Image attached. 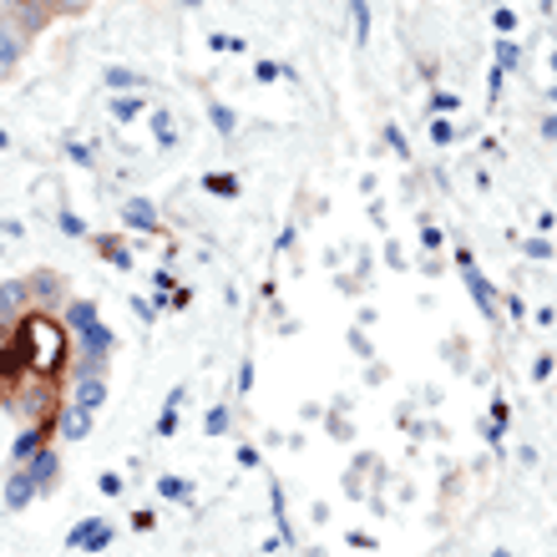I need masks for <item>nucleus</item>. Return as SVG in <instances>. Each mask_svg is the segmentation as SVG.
<instances>
[{"label": "nucleus", "mask_w": 557, "mask_h": 557, "mask_svg": "<svg viewBox=\"0 0 557 557\" xmlns=\"http://www.w3.org/2000/svg\"><path fill=\"white\" fill-rule=\"evenodd\" d=\"M553 375V355H537V366H532V381H547Z\"/></svg>", "instance_id": "7c9ffc66"}, {"label": "nucleus", "mask_w": 557, "mask_h": 557, "mask_svg": "<svg viewBox=\"0 0 557 557\" xmlns=\"http://www.w3.org/2000/svg\"><path fill=\"white\" fill-rule=\"evenodd\" d=\"M385 143L396 147L400 158H411V147H406V137H400V127H385Z\"/></svg>", "instance_id": "c85d7f7f"}, {"label": "nucleus", "mask_w": 557, "mask_h": 557, "mask_svg": "<svg viewBox=\"0 0 557 557\" xmlns=\"http://www.w3.org/2000/svg\"><path fill=\"white\" fill-rule=\"evenodd\" d=\"M177 5H183V11H198V5H203V0H177Z\"/></svg>", "instance_id": "58836bf2"}, {"label": "nucleus", "mask_w": 557, "mask_h": 557, "mask_svg": "<svg viewBox=\"0 0 557 557\" xmlns=\"http://www.w3.org/2000/svg\"><path fill=\"white\" fill-rule=\"evenodd\" d=\"M249 385H253V366L244 360V366H238V391H249Z\"/></svg>", "instance_id": "c9c22d12"}, {"label": "nucleus", "mask_w": 557, "mask_h": 557, "mask_svg": "<svg viewBox=\"0 0 557 557\" xmlns=\"http://www.w3.org/2000/svg\"><path fill=\"white\" fill-rule=\"evenodd\" d=\"M117 219H122V228H137V234H162L158 203H152V198H143V193L122 198V203H117Z\"/></svg>", "instance_id": "39448f33"}, {"label": "nucleus", "mask_w": 557, "mask_h": 557, "mask_svg": "<svg viewBox=\"0 0 557 557\" xmlns=\"http://www.w3.org/2000/svg\"><path fill=\"white\" fill-rule=\"evenodd\" d=\"M431 137H436V143L446 147V143H451V137H456V127H451V122H441V117H436V122H431Z\"/></svg>", "instance_id": "bb28decb"}, {"label": "nucleus", "mask_w": 557, "mask_h": 557, "mask_svg": "<svg viewBox=\"0 0 557 557\" xmlns=\"http://www.w3.org/2000/svg\"><path fill=\"white\" fill-rule=\"evenodd\" d=\"M456 264H461V274H467V289L471 299H476V309H482L492 324H502V309H497V294H492V284H486V274L476 264H471V253L467 249H456Z\"/></svg>", "instance_id": "423d86ee"}, {"label": "nucleus", "mask_w": 557, "mask_h": 557, "mask_svg": "<svg viewBox=\"0 0 557 557\" xmlns=\"http://www.w3.org/2000/svg\"><path fill=\"white\" fill-rule=\"evenodd\" d=\"M91 421H97L91 411H82V406H72V400H61V411H57V421H51V431H57V441H87L91 436Z\"/></svg>", "instance_id": "6e6552de"}, {"label": "nucleus", "mask_w": 557, "mask_h": 557, "mask_svg": "<svg viewBox=\"0 0 557 557\" xmlns=\"http://www.w3.org/2000/svg\"><path fill=\"white\" fill-rule=\"evenodd\" d=\"M143 107H147V91H122V97H112V122H137L143 117Z\"/></svg>", "instance_id": "dca6fc26"}, {"label": "nucleus", "mask_w": 557, "mask_h": 557, "mask_svg": "<svg viewBox=\"0 0 557 557\" xmlns=\"http://www.w3.org/2000/svg\"><path fill=\"white\" fill-rule=\"evenodd\" d=\"M26 51H30V36H21L11 21H0V82H5L21 61H26Z\"/></svg>", "instance_id": "9d476101"}, {"label": "nucleus", "mask_w": 557, "mask_h": 557, "mask_svg": "<svg viewBox=\"0 0 557 557\" xmlns=\"http://www.w3.org/2000/svg\"><path fill=\"white\" fill-rule=\"evenodd\" d=\"M66 158L82 162V168H91V147L87 143H66Z\"/></svg>", "instance_id": "b1692460"}, {"label": "nucleus", "mask_w": 557, "mask_h": 557, "mask_svg": "<svg viewBox=\"0 0 557 557\" xmlns=\"http://www.w3.org/2000/svg\"><path fill=\"white\" fill-rule=\"evenodd\" d=\"M350 15H355V36L366 41V36H370V11H366V0H350Z\"/></svg>", "instance_id": "5701e85b"}, {"label": "nucleus", "mask_w": 557, "mask_h": 557, "mask_svg": "<svg viewBox=\"0 0 557 557\" xmlns=\"http://www.w3.org/2000/svg\"><path fill=\"white\" fill-rule=\"evenodd\" d=\"M203 193H219V198H238V177H234V173H203Z\"/></svg>", "instance_id": "a211bd4d"}, {"label": "nucleus", "mask_w": 557, "mask_h": 557, "mask_svg": "<svg viewBox=\"0 0 557 557\" xmlns=\"http://www.w3.org/2000/svg\"><path fill=\"white\" fill-rule=\"evenodd\" d=\"M112 537H117V528H112L107 517H87L82 528L66 532V547H72V553H102Z\"/></svg>", "instance_id": "0eeeda50"}, {"label": "nucleus", "mask_w": 557, "mask_h": 557, "mask_svg": "<svg viewBox=\"0 0 557 557\" xmlns=\"http://www.w3.org/2000/svg\"><path fill=\"white\" fill-rule=\"evenodd\" d=\"M492 26L502 30V41H507V36H512L517 30V11H507V5H497V11H492Z\"/></svg>", "instance_id": "4be33fe9"}, {"label": "nucleus", "mask_w": 557, "mask_h": 557, "mask_svg": "<svg viewBox=\"0 0 557 557\" xmlns=\"http://www.w3.org/2000/svg\"><path fill=\"white\" fill-rule=\"evenodd\" d=\"M36 497H41V486H36V476H30L26 467L5 471V482H0V507H5V512H26Z\"/></svg>", "instance_id": "20e7f679"}, {"label": "nucleus", "mask_w": 557, "mask_h": 557, "mask_svg": "<svg viewBox=\"0 0 557 557\" xmlns=\"http://www.w3.org/2000/svg\"><path fill=\"white\" fill-rule=\"evenodd\" d=\"M107 391H112V385H107V375H97V370H91V375H72V406H82V411H102L107 406Z\"/></svg>", "instance_id": "1a4fd4ad"}, {"label": "nucleus", "mask_w": 557, "mask_h": 557, "mask_svg": "<svg viewBox=\"0 0 557 557\" xmlns=\"http://www.w3.org/2000/svg\"><path fill=\"white\" fill-rule=\"evenodd\" d=\"M21 278H26V289H30V309H41V314H61L66 299H72V284H66L61 269H30Z\"/></svg>", "instance_id": "7ed1b4c3"}, {"label": "nucleus", "mask_w": 557, "mask_h": 557, "mask_svg": "<svg viewBox=\"0 0 557 557\" xmlns=\"http://www.w3.org/2000/svg\"><path fill=\"white\" fill-rule=\"evenodd\" d=\"M152 522H158L152 512H137V517H133V528H137V532H152Z\"/></svg>", "instance_id": "e433bc0d"}, {"label": "nucleus", "mask_w": 557, "mask_h": 557, "mask_svg": "<svg viewBox=\"0 0 557 557\" xmlns=\"http://www.w3.org/2000/svg\"><path fill=\"white\" fill-rule=\"evenodd\" d=\"M238 467H259V451H253V446H238Z\"/></svg>", "instance_id": "72a5a7b5"}, {"label": "nucleus", "mask_w": 557, "mask_h": 557, "mask_svg": "<svg viewBox=\"0 0 557 557\" xmlns=\"http://www.w3.org/2000/svg\"><path fill=\"white\" fill-rule=\"evenodd\" d=\"M97 249H102V259L112 269H122V274L133 269V249H127V244H117V238H97Z\"/></svg>", "instance_id": "f3484780"}, {"label": "nucleus", "mask_w": 557, "mask_h": 557, "mask_svg": "<svg viewBox=\"0 0 557 557\" xmlns=\"http://www.w3.org/2000/svg\"><path fill=\"white\" fill-rule=\"evenodd\" d=\"M26 471L36 476V486H41V497L46 492H57V476H61V456H57V446H41V451L26 461Z\"/></svg>", "instance_id": "ddd939ff"}, {"label": "nucleus", "mask_w": 557, "mask_h": 557, "mask_svg": "<svg viewBox=\"0 0 557 557\" xmlns=\"http://www.w3.org/2000/svg\"><path fill=\"white\" fill-rule=\"evenodd\" d=\"M26 314H30L26 278H5V284H0V324H15V320H26Z\"/></svg>", "instance_id": "9b49d317"}, {"label": "nucleus", "mask_w": 557, "mask_h": 557, "mask_svg": "<svg viewBox=\"0 0 557 557\" xmlns=\"http://www.w3.org/2000/svg\"><path fill=\"white\" fill-rule=\"evenodd\" d=\"M497 61L517 72V61H522V57H517V46H512V41H497Z\"/></svg>", "instance_id": "393cba45"}, {"label": "nucleus", "mask_w": 557, "mask_h": 557, "mask_svg": "<svg viewBox=\"0 0 557 557\" xmlns=\"http://www.w3.org/2000/svg\"><path fill=\"white\" fill-rule=\"evenodd\" d=\"M543 137H557V117H553V112L543 117Z\"/></svg>", "instance_id": "4c0bfd02"}, {"label": "nucleus", "mask_w": 557, "mask_h": 557, "mask_svg": "<svg viewBox=\"0 0 557 557\" xmlns=\"http://www.w3.org/2000/svg\"><path fill=\"white\" fill-rule=\"evenodd\" d=\"M97 486H102L107 497H117V492H122V476H117V471H102V476H97Z\"/></svg>", "instance_id": "a878e982"}, {"label": "nucleus", "mask_w": 557, "mask_h": 557, "mask_svg": "<svg viewBox=\"0 0 557 557\" xmlns=\"http://www.w3.org/2000/svg\"><path fill=\"white\" fill-rule=\"evenodd\" d=\"M5 406L21 425H51L61 411V391L46 375H15V381H5Z\"/></svg>", "instance_id": "f03ea898"}, {"label": "nucleus", "mask_w": 557, "mask_h": 557, "mask_svg": "<svg viewBox=\"0 0 557 557\" xmlns=\"http://www.w3.org/2000/svg\"><path fill=\"white\" fill-rule=\"evenodd\" d=\"M57 223H61V234H66V238H91V234H87V223L76 219L72 208H61V213H57Z\"/></svg>", "instance_id": "aec40b11"}, {"label": "nucleus", "mask_w": 557, "mask_h": 557, "mask_svg": "<svg viewBox=\"0 0 557 557\" xmlns=\"http://www.w3.org/2000/svg\"><path fill=\"white\" fill-rule=\"evenodd\" d=\"M421 244H425V249H441L446 238H441V228H425V234H421Z\"/></svg>", "instance_id": "f704fd0d"}, {"label": "nucleus", "mask_w": 557, "mask_h": 557, "mask_svg": "<svg viewBox=\"0 0 557 557\" xmlns=\"http://www.w3.org/2000/svg\"><path fill=\"white\" fill-rule=\"evenodd\" d=\"M228 421H234V416H228V406H213V411H208V436H223V431H228Z\"/></svg>", "instance_id": "412c9836"}, {"label": "nucleus", "mask_w": 557, "mask_h": 557, "mask_svg": "<svg viewBox=\"0 0 557 557\" xmlns=\"http://www.w3.org/2000/svg\"><path fill=\"white\" fill-rule=\"evenodd\" d=\"M528 253H532V259H547V253H553V244H547V238H528Z\"/></svg>", "instance_id": "473e14b6"}, {"label": "nucleus", "mask_w": 557, "mask_h": 557, "mask_svg": "<svg viewBox=\"0 0 557 557\" xmlns=\"http://www.w3.org/2000/svg\"><path fill=\"white\" fill-rule=\"evenodd\" d=\"M278 72H284L278 61H259V82H278ZM284 76H289V72H284Z\"/></svg>", "instance_id": "c756f323"}, {"label": "nucleus", "mask_w": 557, "mask_h": 557, "mask_svg": "<svg viewBox=\"0 0 557 557\" xmlns=\"http://www.w3.org/2000/svg\"><path fill=\"white\" fill-rule=\"evenodd\" d=\"M57 5V15H76V11H87V0H51Z\"/></svg>", "instance_id": "2f4dec72"}, {"label": "nucleus", "mask_w": 557, "mask_h": 557, "mask_svg": "<svg viewBox=\"0 0 557 557\" xmlns=\"http://www.w3.org/2000/svg\"><path fill=\"white\" fill-rule=\"evenodd\" d=\"M158 492H162L168 502H193L188 476H158Z\"/></svg>", "instance_id": "6ab92c4d"}, {"label": "nucleus", "mask_w": 557, "mask_h": 557, "mask_svg": "<svg viewBox=\"0 0 557 557\" xmlns=\"http://www.w3.org/2000/svg\"><path fill=\"white\" fill-rule=\"evenodd\" d=\"M11 5H15V0H0V21H5V11H11Z\"/></svg>", "instance_id": "ea45409f"}, {"label": "nucleus", "mask_w": 557, "mask_h": 557, "mask_svg": "<svg viewBox=\"0 0 557 557\" xmlns=\"http://www.w3.org/2000/svg\"><path fill=\"white\" fill-rule=\"evenodd\" d=\"M61 324H66V335H72V375H107V366H112V355H117V335L102 324V309H97V299H66V309H61Z\"/></svg>", "instance_id": "f257e3e1"}, {"label": "nucleus", "mask_w": 557, "mask_h": 557, "mask_svg": "<svg viewBox=\"0 0 557 557\" xmlns=\"http://www.w3.org/2000/svg\"><path fill=\"white\" fill-rule=\"evenodd\" d=\"M102 87L112 91V97H122V91H147V76L133 72V66H107V72H102Z\"/></svg>", "instance_id": "4468645a"}, {"label": "nucleus", "mask_w": 557, "mask_h": 557, "mask_svg": "<svg viewBox=\"0 0 557 557\" xmlns=\"http://www.w3.org/2000/svg\"><path fill=\"white\" fill-rule=\"evenodd\" d=\"M486 5H492V11H497V5H502V0H486Z\"/></svg>", "instance_id": "a19ab883"}, {"label": "nucleus", "mask_w": 557, "mask_h": 557, "mask_svg": "<svg viewBox=\"0 0 557 557\" xmlns=\"http://www.w3.org/2000/svg\"><path fill=\"white\" fill-rule=\"evenodd\" d=\"M41 446H51V425H21V436L11 441V467H26Z\"/></svg>", "instance_id": "f8f14e48"}, {"label": "nucleus", "mask_w": 557, "mask_h": 557, "mask_svg": "<svg viewBox=\"0 0 557 557\" xmlns=\"http://www.w3.org/2000/svg\"><path fill=\"white\" fill-rule=\"evenodd\" d=\"M208 122H213V133L223 137V143H234V133H238V117H234V107L228 102H219V97H208Z\"/></svg>", "instance_id": "2eb2a0df"}, {"label": "nucleus", "mask_w": 557, "mask_h": 557, "mask_svg": "<svg viewBox=\"0 0 557 557\" xmlns=\"http://www.w3.org/2000/svg\"><path fill=\"white\" fill-rule=\"evenodd\" d=\"M177 431V411H168V406H162V416H158V436H173Z\"/></svg>", "instance_id": "cd10ccee"}]
</instances>
